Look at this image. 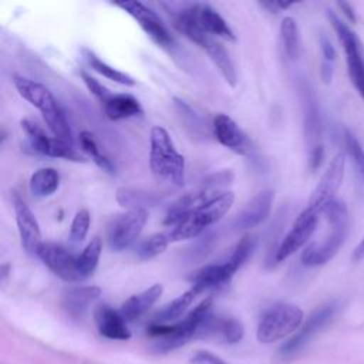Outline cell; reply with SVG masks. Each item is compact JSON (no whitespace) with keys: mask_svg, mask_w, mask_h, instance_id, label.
<instances>
[{"mask_svg":"<svg viewBox=\"0 0 364 364\" xmlns=\"http://www.w3.org/2000/svg\"><path fill=\"white\" fill-rule=\"evenodd\" d=\"M169 236L165 233H154L149 237L139 242L135 247V255L139 260H149L161 253L165 252V249L169 245Z\"/></svg>","mask_w":364,"mask_h":364,"instance_id":"e575fe53","label":"cell"},{"mask_svg":"<svg viewBox=\"0 0 364 364\" xmlns=\"http://www.w3.org/2000/svg\"><path fill=\"white\" fill-rule=\"evenodd\" d=\"M82 54H84L85 61L88 63V65H90L94 71H97L98 74L104 75L105 78H108V80H111V81H114V82H118V84H121V85H127V87H134V85L136 84V81H135L129 74H127V73H124V71H119V70L111 67L109 64H107L105 61H102L98 55H95L91 50L84 48V50H82Z\"/></svg>","mask_w":364,"mask_h":364,"instance_id":"1f68e13d","label":"cell"},{"mask_svg":"<svg viewBox=\"0 0 364 364\" xmlns=\"http://www.w3.org/2000/svg\"><path fill=\"white\" fill-rule=\"evenodd\" d=\"M364 259V236L361 239V242L355 246L354 252H353V260L354 262H360Z\"/></svg>","mask_w":364,"mask_h":364,"instance_id":"f6af8a7d","label":"cell"},{"mask_svg":"<svg viewBox=\"0 0 364 364\" xmlns=\"http://www.w3.org/2000/svg\"><path fill=\"white\" fill-rule=\"evenodd\" d=\"M115 6L121 7L124 11H127L131 17L136 20V23L141 26V28L161 47H169L173 43V38L168 28L164 26L159 16L146 7L141 1H122L115 3Z\"/></svg>","mask_w":364,"mask_h":364,"instance_id":"5bb4252c","label":"cell"},{"mask_svg":"<svg viewBox=\"0 0 364 364\" xmlns=\"http://www.w3.org/2000/svg\"><path fill=\"white\" fill-rule=\"evenodd\" d=\"M80 145L88 154V156L95 162V165L98 168H101L102 171H105L108 173L115 172V165L111 162V159L104 152H101V148H100L97 139L94 138V135L90 131H82L80 134Z\"/></svg>","mask_w":364,"mask_h":364,"instance_id":"836d02e7","label":"cell"},{"mask_svg":"<svg viewBox=\"0 0 364 364\" xmlns=\"http://www.w3.org/2000/svg\"><path fill=\"white\" fill-rule=\"evenodd\" d=\"M341 139H343L344 149L348 154L360 179L364 182V149L361 144L348 129H343Z\"/></svg>","mask_w":364,"mask_h":364,"instance_id":"8d00e7d4","label":"cell"},{"mask_svg":"<svg viewBox=\"0 0 364 364\" xmlns=\"http://www.w3.org/2000/svg\"><path fill=\"white\" fill-rule=\"evenodd\" d=\"M81 78H82V81L85 82L87 88L91 91V94H92L94 97H97V98L101 101V104L105 102V101L111 97V92H109L98 80H95L94 77H91V75L87 74L85 71H81Z\"/></svg>","mask_w":364,"mask_h":364,"instance_id":"60d3db41","label":"cell"},{"mask_svg":"<svg viewBox=\"0 0 364 364\" xmlns=\"http://www.w3.org/2000/svg\"><path fill=\"white\" fill-rule=\"evenodd\" d=\"M338 7L341 9L343 14L347 17L348 21H353V23L355 21V14H354V11H353V9L348 3H338Z\"/></svg>","mask_w":364,"mask_h":364,"instance_id":"ee69618b","label":"cell"},{"mask_svg":"<svg viewBox=\"0 0 364 364\" xmlns=\"http://www.w3.org/2000/svg\"><path fill=\"white\" fill-rule=\"evenodd\" d=\"M243 326L233 317H223V316H213L209 313L203 323L200 324L196 336H213L225 343L236 344L243 337Z\"/></svg>","mask_w":364,"mask_h":364,"instance_id":"ffe728a7","label":"cell"},{"mask_svg":"<svg viewBox=\"0 0 364 364\" xmlns=\"http://www.w3.org/2000/svg\"><path fill=\"white\" fill-rule=\"evenodd\" d=\"M202 48L206 51V54L209 55L212 63L216 65V68L219 70V73L225 78V81L232 88H235L237 85V74H236L235 64H233L228 50L219 41H216L213 37L209 38Z\"/></svg>","mask_w":364,"mask_h":364,"instance_id":"484cf974","label":"cell"},{"mask_svg":"<svg viewBox=\"0 0 364 364\" xmlns=\"http://www.w3.org/2000/svg\"><path fill=\"white\" fill-rule=\"evenodd\" d=\"M162 291H164V286L161 283H155L151 287L145 289L144 291L131 296L122 303L119 309L121 316L125 318L127 323L138 320L158 301Z\"/></svg>","mask_w":364,"mask_h":364,"instance_id":"7402d4cb","label":"cell"},{"mask_svg":"<svg viewBox=\"0 0 364 364\" xmlns=\"http://www.w3.org/2000/svg\"><path fill=\"white\" fill-rule=\"evenodd\" d=\"M192 17L196 24L209 36H216L228 41H235L236 36L232 28L228 26L225 18L209 4L206 3H193L189 4Z\"/></svg>","mask_w":364,"mask_h":364,"instance_id":"ac0fdd59","label":"cell"},{"mask_svg":"<svg viewBox=\"0 0 364 364\" xmlns=\"http://www.w3.org/2000/svg\"><path fill=\"white\" fill-rule=\"evenodd\" d=\"M148 222V210H128L117 215L107 226V243L114 252L131 247Z\"/></svg>","mask_w":364,"mask_h":364,"instance_id":"9c48e42d","label":"cell"},{"mask_svg":"<svg viewBox=\"0 0 364 364\" xmlns=\"http://www.w3.org/2000/svg\"><path fill=\"white\" fill-rule=\"evenodd\" d=\"M318 222V213L306 208L293 222L290 230L283 237L274 253V262L280 263L300 250L313 235Z\"/></svg>","mask_w":364,"mask_h":364,"instance_id":"4fadbf2b","label":"cell"},{"mask_svg":"<svg viewBox=\"0 0 364 364\" xmlns=\"http://www.w3.org/2000/svg\"><path fill=\"white\" fill-rule=\"evenodd\" d=\"M9 270H10V266H9L7 263L1 264V280H4V279L7 277V274H9Z\"/></svg>","mask_w":364,"mask_h":364,"instance_id":"bcb514c9","label":"cell"},{"mask_svg":"<svg viewBox=\"0 0 364 364\" xmlns=\"http://www.w3.org/2000/svg\"><path fill=\"white\" fill-rule=\"evenodd\" d=\"M233 272L228 267L226 262L218 263V264H208L202 269H199L195 274H192V287L196 290L198 294L220 287L233 277Z\"/></svg>","mask_w":364,"mask_h":364,"instance_id":"d4e9b609","label":"cell"},{"mask_svg":"<svg viewBox=\"0 0 364 364\" xmlns=\"http://www.w3.org/2000/svg\"><path fill=\"white\" fill-rule=\"evenodd\" d=\"M115 199L122 208L128 210H146V206H154L158 203L159 196H156L152 192H145L141 189L119 188L117 189Z\"/></svg>","mask_w":364,"mask_h":364,"instance_id":"f546056e","label":"cell"},{"mask_svg":"<svg viewBox=\"0 0 364 364\" xmlns=\"http://www.w3.org/2000/svg\"><path fill=\"white\" fill-rule=\"evenodd\" d=\"M235 202V195L230 191L220 193L219 196L210 199L196 210L191 212L185 219H182L173 229L168 233L171 242H181L186 239L198 237L206 228L219 222L232 208Z\"/></svg>","mask_w":364,"mask_h":364,"instance_id":"277c9868","label":"cell"},{"mask_svg":"<svg viewBox=\"0 0 364 364\" xmlns=\"http://www.w3.org/2000/svg\"><path fill=\"white\" fill-rule=\"evenodd\" d=\"M280 38L287 57L290 60H297L300 55V33L299 26L293 17L287 16L282 20Z\"/></svg>","mask_w":364,"mask_h":364,"instance_id":"d6a6232c","label":"cell"},{"mask_svg":"<svg viewBox=\"0 0 364 364\" xmlns=\"http://www.w3.org/2000/svg\"><path fill=\"white\" fill-rule=\"evenodd\" d=\"M191 364H226V363L222 361L218 355L212 354L210 351L200 350L191 357Z\"/></svg>","mask_w":364,"mask_h":364,"instance_id":"b9f144b4","label":"cell"},{"mask_svg":"<svg viewBox=\"0 0 364 364\" xmlns=\"http://www.w3.org/2000/svg\"><path fill=\"white\" fill-rule=\"evenodd\" d=\"M94 320L98 333L109 340H128L131 331L127 326L125 318L119 311L114 310L107 304H100L94 310Z\"/></svg>","mask_w":364,"mask_h":364,"instance_id":"44dd1931","label":"cell"},{"mask_svg":"<svg viewBox=\"0 0 364 364\" xmlns=\"http://www.w3.org/2000/svg\"><path fill=\"white\" fill-rule=\"evenodd\" d=\"M320 50H321V54H323V63L333 64V61L336 58V50H334L330 38L324 34L320 36Z\"/></svg>","mask_w":364,"mask_h":364,"instance_id":"7bdbcfd3","label":"cell"},{"mask_svg":"<svg viewBox=\"0 0 364 364\" xmlns=\"http://www.w3.org/2000/svg\"><path fill=\"white\" fill-rule=\"evenodd\" d=\"M303 323V311L290 303H276L267 307L257 324L256 337L260 343H274L294 333Z\"/></svg>","mask_w":364,"mask_h":364,"instance_id":"5b68a950","label":"cell"},{"mask_svg":"<svg viewBox=\"0 0 364 364\" xmlns=\"http://www.w3.org/2000/svg\"><path fill=\"white\" fill-rule=\"evenodd\" d=\"M41 115H43V119H44L47 128L50 129V132L53 134L54 138H57L68 145H73V134H71L70 125H68L65 115L61 111L58 104H54L53 107L47 108L46 111L41 112Z\"/></svg>","mask_w":364,"mask_h":364,"instance_id":"4dcf8cb0","label":"cell"},{"mask_svg":"<svg viewBox=\"0 0 364 364\" xmlns=\"http://www.w3.org/2000/svg\"><path fill=\"white\" fill-rule=\"evenodd\" d=\"M20 125L27 135V142L33 152L51 158H63L67 161H84V158L75 152L73 145H68L54 136H48L37 122L24 118L20 121Z\"/></svg>","mask_w":364,"mask_h":364,"instance_id":"30bf717a","label":"cell"},{"mask_svg":"<svg viewBox=\"0 0 364 364\" xmlns=\"http://www.w3.org/2000/svg\"><path fill=\"white\" fill-rule=\"evenodd\" d=\"M13 208H14L16 225H17L23 249L28 255H37L40 246L43 245V240H41L40 225L33 210L17 193H13Z\"/></svg>","mask_w":364,"mask_h":364,"instance_id":"9a60e30c","label":"cell"},{"mask_svg":"<svg viewBox=\"0 0 364 364\" xmlns=\"http://www.w3.org/2000/svg\"><path fill=\"white\" fill-rule=\"evenodd\" d=\"M330 232L321 242L309 245L301 253V263L307 267H316L330 262L343 246L348 232V209L344 202L336 199L324 209Z\"/></svg>","mask_w":364,"mask_h":364,"instance_id":"6da1fadb","label":"cell"},{"mask_svg":"<svg viewBox=\"0 0 364 364\" xmlns=\"http://www.w3.org/2000/svg\"><path fill=\"white\" fill-rule=\"evenodd\" d=\"M274 195L272 191H262L255 195L243 210L235 218L233 228L236 230H247L262 225L270 215Z\"/></svg>","mask_w":364,"mask_h":364,"instance_id":"e0dca14e","label":"cell"},{"mask_svg":"<svg viewBox=\"0 0 364 364\" xmlns=\"http://www.w3.org/2000/svg\"><path fill=\"white\" fill-rule=\"evenodd\" d=\"M233 172L232 171H220V172H215L209 176H206L202 182L203 188L212 189V191H218V192H225L223 188L230 185L233 182Z\"/></svg>","mask_w":364,"mask_h":364,"instance_id":"ab89813d","label":"cell"},{"mask_svg":"<svg viewBox=\"0 0 364 364\" xmlns=\"http://www.w3.org/2000/svg\"><path fill=\"white\" fill-rule=\"evenodd\" d=\"M101 296L98 286L70 287L63 293L61 304L71 317H80Z\"/></svg>","mask_w":364,"mask_h":364,"instance_id":"cb8c5ba5","label":"cell"},{"mask_svg":"<svg viewBox=\"0 0 364 364\" xmlns=\"http://www.w3.org/2000/svg\"><path fill=\"white\" fill-rule=\"evenodd\" d=\"M101 252H102V240L101 237L95 236L88 242V245L78 255V266L85 279L95 272Z\"/></svg>","mask_w":364,"mask_h":364,"instance_id":"d590c367","label":"cell"},{"mask_svg":"<svg viewBox=\"0 0 364 364\" xmlns=\"http://www.w3.org/2000/svg\"><path fill=\"white\" fill-rule=\"evenodd\" d=\"M91 216L87 209H80L75 216L73 218L71 226H70V237L74 242H82L88 233Z\"/></svg>","mask_w":364,"mask_h":364,"instance_id":"f35d334b","label":"cell"},{"mask_svg":"<svg viewBox=\"0 0 364 364\" xmlns=\"http://www.w3.org/2000/svg\"><path fill=\"white\" fill-rule=\"evenodd\" d=\"M252 249H253V239H252L249 235L242 236V237L239 239V242L236 243V246H235V249H233L230 257L226 260L228 267H229L233 273H236L237 269L243 264V262L249 257Z\"/></svg>","mask_w":364,"mask_h":364,"instance_id":"74e56055","label":"cell"},{"mask_svg":"<svg viewBox=\"0 0 364 364\" xmlns=\"http://www.w3.org/2000/svg\"><path fill=\"white\" fill-rule=\"evenodd\" d=\"M37 256L57 277L64 282H81L85 279L78 266V256L60 245L43 242Z\"/></svg>","mask_w":364,"mask_h":364,"instance_id":"7c38bea8","label":"cell"},{"mask_svg":"<svg viewBox=\"0 0 364 364\" xmlns=\"http://www.w3.org/2000/svg\"><path fill=\"white\" fill-rule=\"evenodd\" d=\"M226 192V191H225ZM223 192H218V191H212L208 188L200 186V189L195 191V192H189L183 196H181L179 199H176L166 212L165 220L164 223L168 226H175L178 225L182 219H185L191 212L196 210L198 208H200L202 205H205L206 202H209L210 199L219 196Z\"/></svg>","mask_w":364,"mask_h":364,"instance_id":"d6986e66","label":"cell"},{"mask_svg":"<svg viewBox=\"0 0 364 364\" xmlns=\"http://www.w3.org/2000/svg\"><path fill=\"white\" fill-rule=\"evenodd\" d=\"M213 132L216 139L228 149L240 154L250 155L253 151L250 139L239 128V125L226 114H216L213 118Z\"/></svg>","mask_w":364,"mask_h":364,"instance_id":"2e32d148","label":"cell"},{"mask_svg":"<svg viewBox=\"0 0 364 364\" xmlns=\"http://www.w3.org/2000/svg\"><path fill=\"white\" fill-rule=\"evenodd\" d=\"M105 115L112 119H127L136 117L142 112L139 101L131 94H111V97L102 102Z\"/></svg>","mask_w":364,"mask_h":364,"instance_id":"4316f807","label":"cell"},{"mask_svg":"<svg viewBox=\"0 0 364 364\" xmlns=\"http://www.w3.org/2000/svg\"><path fill=\"white\" fill-rule=\"evenodd\" d=\"M344 168H346V155L343 152H338L337 155L333 156L326 171L323 172L318 183L313 189L307 208L320 213V212H324V209L333 200H336V193L338 192L343 183Z\"/></svg>","mask_w":364,"mask_h":364,"instance_id":"8fae6325","label":"cell"},{"mask_svg":"<svg viewBox=\"0 0 364 364\" xmlns=\"http://www.w3.org/2000/svg\"><path fill=\"white\" fill-rule=\"evenodd\" d=\"M300 95L303 105L304 135L309 146V165L311 171H316L320 166L324 155L321 142V117L318 102L313 88L306 81L300 85Z\"/></svg>","mask_w":364,"mask_h":364,"instance_id":"8992f818","label":"cell"},{"mask_svg":"<svg viewBox=\"0 0 364 364\" xmlns=\"http://www.w3.org/2000/svg\"><path fill=\"white\" fill-rule=\"evenodd\" d=\"M328 18L343 46L350 80L364 100V58L361 54L360 41L354 31L336 13L328 11Z\"/></svg>","mask_w":364,"mask_h":364,"instance_id":"ba28073f","label":"cell"},{"mask_svg":"<svg viewBox=\"0 0 364 364\" xmlns=\"http://www.w3.org/2000/svg\"><path fill=\"white\" fill-rule=\"evenodd\" d=\"M149 168L155 176L175 186L185 183V158L178 152L169 132L161 125L151 129Z\"/></svg>","mask_w":364,"mask_h":364,"instance_id":"7a4b0ae2","label":"cell"},{"mask_svg":"<svg viewBox=\"0 0 364 364\" xmlns=\"http://www.w3.org/2000/svg\"><path fill=\"white\" fill-rule=\"evenodd\" d=\"M60 186V173L54 168L37 169L28 181L30 192L37 198L53 195Z\"/></svg>","mask_w":364,"mask_h":364,"instance_id":"f1b7e54d","label":"cell"},{"mask_svg":"<svg viewBox=\"0 0 364 364\" xmlns=\"http://www.w3.org/2000/svg\"><path fill=\"white\" fill-rule=\"evenodd\" d=\"M338 310H340L338 301H330V303H326V304L317 307L307 317V320L301 324L299 331L294 336H291L279 348V355L282 358H287V357H291L296 353H299L333 320V317L338 313Z\"/></svg>","mask_w":364,"mask_h":364,"instance_id":"52a82bcc","label":"cell"},{"mask_svg":"<svg viewBox=\"0 0 364 364\" xmlns=\"http://www.w3.org/2000/svg\"><path fill=\"white\" fill-rule=\"evenodd\" d=\"M196 296H198V293L193 287L183 291L176 299H173L172 301H169L168 304L161 307L155 313L152 323H155V324H169L171 323L172 324V321H176L178 318L182 317V314L188 310V307L192 304V301L195 300Z\"/></svg>","mask_w":364,"mask_h":364,"instance_id":"83f0119b","label":"cell"},{"mask_svg":"<svg viewBox=\"0 0 364 364\" xmlns=\"http://www.w3.org/2000/svg\"><path fill=\"white\" fill-rule=\"evenodd\" d=\"M13 82H14L16 90L18 91V94L26 101H28L33 107L38 108L40 112H43L47 108L57 104V100L53 95V92L41 82H37L34 80H30V78L21 77V75H14Z\"/></svg>","mask_w":364,"mask_h":364,"instance_id":"603a6c76","label":"cell"},{"mask_svg":"<svg viewBox=\"0 0 364 364\" xmlns=\"http://www.w3.org/2000/svg\"><path fill=\"white\" fill-rule=\"evenodd\" d=\"M212 299L208 297L202 300L193 310H191L182 320L172 324H155L151 323L146 328V334L156 338L155 350L158 353H168L175 350L191 338L196 337L198 330L206 316L210 313Z\"/></svg>","mask_w":364,"mask_h":364,"instance_id":"3957f363","label":"cell"}]
</instances>
